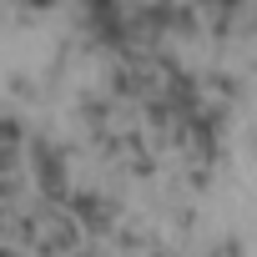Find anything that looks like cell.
Returning a JSON list of instances; mask_svg holds the SVG:
<instances>
[{
	"label": "cell",
	"mask_w": 257,
	"mask_h": 257,
	"mask_svg": "<svg viewBox=\"0 0 257 257\" xmlns=\"http://www.w3.org/2000/svg\"><path fill=\"white\" fill-rule=\"evenodd\" d=\"M31 6H41V11H46V6H56V0H31Z\"/></svg>",
	"instance_id": "3957f363"
},
{
	"label": "cell",
	"mask_w": 257,
	"mask_h": 257,
	"mask_svg": "<svg viewBox=\"0 0 257 257\" xmlns=\"http://www.w3.org/2000/svg\"><path fill=\"white\" fill-rule=\"evenodd\" d=\"M212 257H242V247H237V242H232V247H217V252H212Z\"/></svg>",
	"instance_id": "7a4b0ae2"
},
{
	"label": "cell",
	"mask_w": 257,
	"mask_h": 257,
	"mask_svg": "<svg viewBox=\"0 0 257 257\" xmlns=\"http://www.w3.org/2000/svg\"><path fill=\"white\" fill-rule=\"evenodd\" d=\"M31 162H36V177H41V187H46L51 197H61V192H66V167H61V162L46 152V142H41V147H31Z\"/></svg>",
	"instance_id": "6da1fadb"
}]
</instances>
